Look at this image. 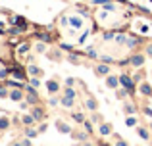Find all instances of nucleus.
I'll return each mask as SVG.
<instances>
[{
	"label": "nucleus",
	"instance_id": "nucleus-10",
	"mask_svg": "<svg viewBox=\"0 0 152 146\" xmlns=\"http://www.w3.org/2000/svg\"><path fill=\"white\" fill-rule=\"evenodd\" d=\"M85 106H87V110H91V112H94V110H96V100H93V98H89Z\"/></svg>",
	"mask_w": 152,
	"mask_h": 146
},
{
	"label": "nucleus",
	"instance_id": "nucleus-3",
	"mask_svg": "<svg viewBox=\"0 0 152 146\" xmlns=\"http://www.w3.org/2000/svg\"><path fill=\"white\" fill-rule=\"evenodd\" d=\"M46 89H48V92H50V94L58 92V90H60V85H58V81H48V83H46Z\"/></svg>",
	"mask_w": 152,
	"mask_h": 146
},
{
	"label": "nucleus",
	"instance_id": "nucleus-36",
	"mask_svg": "<svg viewBox=\"0 0 152 146\" xmlns=\"http://www.w3.org/2000/svg\"><path fill=\"white\" fill-rule=\"evenodd\" d=\"M27 50H29V44H23L21 48H19V52H27Z\"/></svg>",
	"mask_w": 152,
	"mask_h": 146
},
{
	"label": "nucleus",
	"instance_id": "nucleus-39",
	"mask_svg": "<svg viewBox=\"0 0 152 146\" xmlns=\"http://www.w3.org/2000/svg\"><path fill=\"white\" fill-rule=\"evenodd\" d=\"M145 113H146V115H150V117H152V110H150V108H146V110H145Z\"/></svg>",
	"mask_w": 152,
	"mask_h": 146
},
{
	"label": "nucleus",
	"instance_id": "nucleus-7",
	"mask_svg": "<svg viewBox=\"0 0 152 146\" xmlns=\"http://www.w3.org/2000/svg\"><path fill=\"white\" fill-rule=\"evenodd\" d=\"M69 23H71V27H75V29H81V27H83L81 17H71V19H69Z\"/></svg>",
	"mask_w": 152,
	"mask_h": 146
},
{
	"label": "nucleus",
	"instance_id": "nucleus-37",
	"mask_svg": "<svg viewBox=\"0 0 152 146\" xmlns=\"http://www.w3.org/2000/svg\"><path fill=\"white\" fill-rule=\"evenodd\" d=\"M146 54H148V56H152V44L146 46Z\"/></svg>",
	"mask_w": 152,
	"mask_h": 146
},
{
	"label": "nucleus",
	"instance_id": "nucleus-12",
	"mask_svg": "<svg viewBox=\"0 0 152 146\" xmlns=\"http://www.w3.org/2000/svg\"><path fill=\"white\" fill-rule=\"evenodd\" d=\"M8 127H10V121H8V117H0V129H2V131H6Z\"/></svg>",
	"mask_w": 152,
	"mask_h": 146
},
{
	"label": "nucleus",
	"instance_id": "nucleus-33",
	"mask_svg": "<svg viewBox=\"0 0 152 146\" xmlns=\"http://www.w3.org/2000/svg\"><path fill=\"white\" fill-rule=\"evenodd\" d=\"M10 85H12V86H18V89H23V85H21V83H18V81H12Z\"/></svg>",
	"mask_w": 152,
	"mask_h": 146
},
{
	"label": "nucleus",
	"instance_id": "nucleus-16",
	"mask_svg": "<svg viewBox=\"0 0 152 146\" xmlns=\"http://www.w3.org/2000/svg\"><path fill=\"white\" fill-rule=\"evenodd\" d=\"M35 121H37V119H35L33 115H25V117H23V125H31V123H35Z\"/></svg>",
	"mask_w": 152,
	"mask_h": 146
},
{
	"label": "nucleus",
	"instance_id": "nucleus-27",
	"mask_svg": "<svg viewBox=\"0 0 152 146\" xmlns=\"http://www.w3.org/2000/svg\"><path fill=\"white\" fill-rule=\"evenodd\" d=\"M102 38H104V41H112V38H114V33H112V31H110V33H104Z\"/></svg>",
	"mask_w": 152,
	"mask_h": 146
},
{
	"label": "nucleus",
	"instance_id": "nucleus-19",
	"mask_svg": "<svg viewBox=\"0 0 152 146\" xmlns=\"http://www.w3.org/2000/svg\"><path fill=\"white\" fill-rule=\"evenodd\" d=\"M137 44H139L137 38H127V46H129V48H135Z\"/></svg>",
	"mask_w": 152,
	"mask_h": 146
},
{
	"label": "nucleus",
	"instance_id": "nucleus-5",
	"mask_svg": "<svg viewBox=\"0 0 152 146\" xmlns=\"http://www.w3.org/2000/svg\"><path fill=\"white\" fill-rule=\"evenodd\" d=\"M141 92L145 94V96H152V89H150L148 83H142V85H141Z\"/></svg>",
	"mask_w": 152,
	"mask_h": 146
},
{
	"label": "nucleus",
	"instance_id": "nucleus-28",
	"mask_svg": "<svg viewBox=\"0 0 152 146\" xmlns=\"http://www.w3.org/2000/svg\"><path fill=\"white\" fill-rule=\"evenodd\" d=\"M104 8H106V10H110V12H114L115 10V6L112 2H104Z\"/></svg>",
	"mask_w": 152,
	"mask_h": 146
},
{
	"label": "nucleus",
	"instance_id": "nucleus-20",
	"mask_svg": "<svg viewBox=\"0 0 152 146\" xmlns=\"http://www.w3.org/2000/svg\"><path fill=\"white\" fill-rule=\"evenodd\" d=\"M73 119L79 121V123H85V115L83 113H73Z\"/></svg>",
	"mask_w": 152,
	"mask_h": 146
},
{
	"label": "nucleus",
	"instance_id": "nucleus-18",
	"mask_svg": "<svg viewBox=\"0 0 152 146\" xmlns=\"http://www.w3.org/2000/svg\"><path fill=\"white\" fill-rule=\"evenodd\" d=\"M27 102H29V104H35V102H37V94H35V90H31V92H29V98H27Z\"/></svg>",
	"mask_w": 152,
	"mask_h": 146
},
{
	"label": "nucleus",
	"instance_id": "nucleus-17",
	"mask_svg": "<svg viewBox=\"0 0 152 146\" xmlns=\"http://www.w3.org/2000/svg\"><path fill=\"white\" fill-rule=\"evenodd\" d=\"M37 135H39V131H35V129H27L25 131V137H29V139H35Z\"/></svg>",
	"mask_w": 152,
	"mask_h": 146
},
{
	"label": "nucleus",
	"instance_id": "nucleus-13",
	"mask_svg": "<svg viewBox=\"0 0 152 146\" xmlns=\"http://www.w3.org/2000/svg\"><path fill=\"white\" fill-rule=\"evenodd\" d=\"M139 137H141L142 140H148V131H146L145 127H139Z\"/></svg>",
	"mask_w": 152,
	"mask_h": 146
},
{
	"label": "nucleus",
	"instance_id": "nucleus-40",
	"mask_svg": "<svg viewBox=\"0 0 152 146\" xmlns=\"http://www.w3.org/2000/svg\"><path fill=\"white\" fill-rule=\"evenodd\" d=\"M0 33H4V23H0Z\"/></svg>",
	"mask_w": 152,
	"mask_h": 146
},
{
	"label": "nucleus",
	"instance_id": "nucleus-24",
	"mask_svg": "<svg viewBox=\"0 0 152 146\" xmlns=\"http://www.w3.org/2000/svg\"><path fill=\"white\" fill-rule=\"evenodd\" d=\"M64 92H66V96H73V98H75V90L71 89V86H67V89L64 90Z\"/></svg>",
	"mask_w": 152,
	"mask_h": 146
},
{
	"label": "nucleus",
	"instance_id": "nucleus-15",
	"mask_svg": "<svg viewBox=\"0 0 152 146\" xmlns=\"http://www.w3.org/2000/svg\"><path fill=\"white\" fill-rule=\"evenodd\" d=\"M108 86H114V89H115V86H118V83H119V79H115V77H108Z\"/></svg>",
	"mask_w": 152,
	"mask_h": 146
},
{
	"label": "nucleus",
	"instance_id": "nucleus-31",
	"mask_svg": "<svg viewBox=\"0 0 152 146\" xmlns=\"http://www.w3.org/2000/svg\"><path fill=\"white\" fill-rule=\"evenodd\" d=\"M31 85H33V86H35V89H37V86H39V85H41V81H39V79H37V77H35V79H31Z\"/></svg>",
	"mask_w": 152,
	"mask_h": 146
},
{
	"label": "nucleus",
	"instance_id": "nucleus-22",
	"mask_svg": "<svg viewBox=\"0 0 152 146\" xmlns=\"http://www.w3.org/2000/svg\"><path fill=\"white\" fill-rule=\"evenodd\" d=\"M100 133H102V135H110V125H106V123H104L102 127H100Z\"/></svg>",
	"mask_w": 152,
	"mask_h": 146
},
{
	"label": "nucleus",
	"instance_id": "nucleus-1",
	"mask_svg": "<svg viewBox=\"0 0 152 146\" xmlns=\"http://www.w3.org/2000/svg\"><path fill=\"white\" fill-rule=\"evenodd\" d=\"M119 83L127 89V92H133V90H135L133 89V81L129 79V75H119Z\"/></svg>",
	"mask_w": 152,
	"mask_h": 146
},
{
	"label": "nucleus",
	"instance_id": "nucleus-8",
	"mask_svg": "<svg viewBox=\"0 0 152 146\" xmlns=\"http://www.w3.org/2000/svg\"><path fill=\"white\" fill-rule=\"evenodd\" d=\"M27 71H29V75H35V77L42 73V71H41V68H37V65H29V69H27Z\"/></svg>",
	"mask_w": 152,
	"mask_h": 146
},
{
	"label": "nucleus",
	"instance_id": "nucleus-4",
	"mask_svg": "<svg viewBox=\"0 0 152 146\" xmlns=\"http://www.w3.org/2000/svg\"><path fill=\"white\" fill-rule=\"evenodd\" d=\"M108 65H110V64H104V62H102V65H96V73L98 75H108V73H110V68H108Z\"/></svg>",
	"mask_w": 152,
	"mask_h": 146
},
{
	"label": "nucleus",
	"instance_id": "nucleus-6",
	"mask_svg": "<svg viewBox=\"0 0 152 146\" xmlns=\"http://www.w3.org/2000/svg\"><path fill=\"white\" fill-rule=\"evenodd\" d=\"M62 106L64 108H71V106H73V96H64L62 98Z\"/></svg>",
	"mask_w": 152,
	"mask_h": 146
},
{
	"label": "nucleus",
	"instance_id": "nucleus-29",
	"mask_svg": "<svg viewBox=\"0 0 152 146\" xmlns=\"http://www.w3.org/2000/svg\"><path fill=\"white\" fill-rule=\"evenodd\" d=\"M100 60L104 62V64H112V62H114V60H112V56H102Z\"/></svg>",
	"mask_w": 152,
	"mask_h": 146
},
{
	"label": "nucleus",
	"instance_id": "nucleus-38",
	"mask_svg": "<svg viewBox=\"0 0 152 146\" xmlns=\"http://www.w3.org/2000/svg\"><path fill=\"white\" fill-rule=\"evenodd\" d=\"M58 104V98H50V106H56Z\"/></svg>",
	"mask_w": 152,
	"mask_h": 146
},
{
	"label": "nucleus",
	"instance_id": "nucleus-30",
	"mask_svg": "<svg viewBox=\"0 0 152 146\" xmlns=\"http://www.w3.org/2000/svg\"><path fill=\"white\" fill-rule=\"evenodd\" d=\"M6 96H10V92L6 89H0V98H6Z\"/></svg>",
	"mask_w": 152,
	"mask_h": 146
},
{
	"label": "nucleus",
	"instance_id": "nucleus-21",
	"mask_svg": "<svg viewBox=\"0 0 152 146\" xmlns=\"http://www.w3.org/2000/svg\"><path fill=\"white\" fill-rule=\"evenodd\" d=\"M115 42H118V44H123V42H127V37L125 35H118V37H115Z\"/></svg>",
	"mask_w": 152,
	"mask_h": 146
},
{
	"label": "nucleus",
	"instance_id": "nucleus-25",
	"mask_svg": "<svg viewBox=\"0 0 152 146\" xmlns=\"http://www.w3.org/2000/svg\"><path fill=\"white\" fill-rule=\"evenodd\" d=\"M87 54H89L91 58H98V54H96V50H94V48H87Z\"/></svg>",
	"mask_w": 152,
	"mask_h": 146
},
{
	"label": "nucleus",
	"instance_id": "nucleus-35",
	"mask_svg": "<svg viewBox=\"0 0 152 146\" xmlns=\"http://www.w3.org/2000/svg\"><path fill=\"white\" fill-rule=\"evenodd\" d=\"M141 33H148V25H145V23H142V25H141Z\"/></svg>",
	"mask_w": 152,
	"mask_h": 146
},
{
	"label": "nucleus",
	"instance_id": "nucleus-26",
	"mask_svg": "<svg viewBox=\"0 0 152 146\" xmlns=\"http://www.w3.org/2000/svg\"><path fill=\"white\" fill-rule=\"evenodd\" d=\"M125 112H127V113H135L137 110H135V106H133V104H127V106H125Z\"/></svg>",
	"mask_w": 152,
	"mask_h": 146
},
{
	"label": "nucleus",
	"instance_id": "nucleus-23",
	"mask_svg": "<svg viewBox=\"0 0 152 146\" xmlns=\"http://www.w3.org/2000/svg\"><path fill=\"white\" fill-rule=\"evenodd\" d=\"M137 125V119L135 117H127V127H135Z\"/></svg>",
	"mask_w": 152,
	"mask_h": 146
},
{
	"label": "nucleus",
	"instance_id": "nucleus-34",
	"mask_svg": "<svg viewBox=\"0 0 152 146\" xmlns=\"http://www.w3.org/2000/svg\"><path fill=\"white\" fill-rule=\"evenodd\" d=\"M45 50H46L45 44H37V52H45Z\"/></svg>",
	"mask_w": 152,
	"mask_h": 146
},
{
	"label": "nucleus",
	"instance_id": "nucleus-9",
	"mask_svg": "<svg viewBox=\"0 0 152 146\" xmlns=\"http://www.w3.org/2000/svg\"><path fill=\"white\" fill-rule=\"evenodd\" d=\"M21 96H23L21 90H12V92H10V98H12V100H15V102L21 100Z\"/></svg>",
	"mask_w": 152,
	"mask_h": 146
},
{
	"label": "nucleus",
	"instance_id": "nucleus-2",
	"mask_svg": "<svg viewBox=\"0 0 152 146\" xmlns=\"http://www.w3.org/2000/svg\"><path fill=\"white\" fill-rule=\"evenodd\" d=\"M131 64H133L135 68H141V65L145 64V56H142V54H137V56H133V58H131Z\"/></svg>",
	"mask_w": 152,
	"mask_h": 146
},
{
	"label": "nucleus",
	"instance_id": "nucleus-11",
	"mask_svg": "<svg viewBox=\"0 0 152 146\" xmlns=\"http://www.w3.org/2000/svg\"><path fill=\"white\" fill-rule=\"evenodd\" d=\"M31 115L35 117V119H42V110H39V108H33V112H31Z\"/></svg>",
	"mask_w": 152,
	"mask_h": 146
},
{
	"label": "nucleus",
	"instance_id": "nucleus-41",
	"mask_svg": "<svg viewBox=\"0 0 152 146\" xmlns=\"http://www.w3.org/2000/svg\"><path fill=\"white\" fill-rule=\"evenodd\" d=\"M150 2H152V0H150Z\"/></svg>",
	"mask_w": 152,
	"mask_h": 146
},
{
	"label": "nucleus",
	"instance_id": "nucleus-14",
	"mask_svg": "<svg viewBox=\"0 0 152 146\" xmlns=\"http://www.w3.org/2000/svg\"><path fill=\"white\" fill-rule=\"evenodd\" d=\"M56 127H58L62 133H69V131H71V127H69V125H66V123H58Z\"/></svg>",
	"mask_w": 152,
	"mask_h": 146
},
{
	"label": "nucleus",
	"instance_id": "nucleus-32",
	"mask_svg": "<svg viewBox=\"0 0 152 146\" xmlns=\"http://www.w3.org/2000/svg\"><path fill=\"white\" fill-rule=\"evenodd\" d=\"M75 139H79V140H87V133H79Z\"/></svg>",
	"mask_w": 152,
	"mask_h": 146
}]
</instances>
